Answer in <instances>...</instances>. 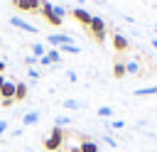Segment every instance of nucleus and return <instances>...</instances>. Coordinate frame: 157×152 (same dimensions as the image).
<instances>
[{
  "mask_svg": "<svg viewBox=\"0 0 157 152\" xmlns=\"http://www.w3.org/2000/svg\"><path fill=\"white\" fill-rule=\"evenodd\" d=\"M86 32H88L98 44H103V42H105V20L98 17V15H93V17H91V25H88Z\"/></svg>",
  "mask_w": 157,
  "mask_h": 152,
  "instance_id": "f03ea898",
  "label": "nucleus"
},
{
  "mask_svg": "<svg viewBox=\"0 0 157 152\" xmlns=\"http://www.w3.org/2000/svg\"><path fill=\"white\" fill-rule=\"evenodd\" d=\"M27 74H29V78H34V81H37V78L42 76V71H39V69H34V66H32V69H29Z\"/></svg>",
  "mask_w": 157,
  "mask_h": 152,
  "instance_id": "412c9836",
  "label": "nucleus"
},
{
  "mask_svg": "<svg viewBox=\"0 0 157 152\" xmlns=\"http://www.w3.org/2000/svg\"><path fill=\"white\" fill-rule=\"evenodd\" d=\"M78 147H81V152H98V142L96 140H83Z\"/></svg>",
  "mask_w": 157,
  "mask_h": 152,
  "instance_id": "f8f14e48",
  "label": "nucleus"
},
{
  "mask_svg": "<svg viewBox=\"0 0 157 152\" xmlns=\"http://www.w3.org/2000/svg\"><path fill=\"white\" fill-rule=\"evenodd\" d=\"M61 105H64V108H69V110H78V108H81V103H78V101H74V98H69V101H64Z\"/></svg>",
  "mask_w": 157,
  "mask_h": 152,
  "instance_id": "f3484780",
  "label": "nucleus"
},
{
  "mask_svg": "<svg viewBox=\"0 0 157 152\" xmlns=\"http://www.w3.org/2000/svg\"><path fill=\"white\" fill-rule=\"evenodd\" d=\"M59 51H61V54H78L81 49H78L76 44H64V47H59Z\"/></svg>",
  "mask_w": 157,
  "mask_h": 152,
  "instance_id": "dca6fc26",
  "label": "nucleus"
},
{
  "mask_svg": "<svg viewBox=\"0 0 157 152\" xmlns=\"http://www.w3.org/2000/svg\"><path fill=\"white\" fill-rule=\"evenodd\" d=\"M69 152H81V147H69Z\"/></svg>",
  "mask_w": 157,
  "mask_h": 152,
  "instance_id": "bb28decb",
  "label": "nucleus"
},
{
  "mask_svg": "<svg viewBox=\"0 0 157 152\" xmlns=\"http://www.w3.org/2000/svg\"><path fill=\"white\" fill-rule=\"evenodd\" d=\"M152 47H155V49H157V39H152Z\"/></svg>",
  "mask_w": 157,
  "mask_h": 152,
  "instance_id": "c85d7f7f",
  "label": "nucleus"
},
{
  "mask_svg": "<svg viewBox=\"0 0 157 152\" xmlns=\"http://www.w3.org/2000/svg\"><path fill=\"white\" fill-rule=\"evenodd\" d=\"M2 83H5V74H0V88H2Z\"/></svg>",
  "mask_w": 157,
  "mask_h": 152,
  "instance_id": "cd10ccee",
  "label": "nucleus"
},
{
  "mask_svg": "<svg viewBox=\"0 0 157 152\" xmlns=\"http://www.w3.org/2000/svg\"><path fill=\"white\" fill-rule=\"evenodd\" d=\"M69 123H71V120H69L66 115H59V118H56V127H64V125H69Z\"/></svg>",
  "mask_w": 157,
  "mask_h": 152,
  "instance_id": "aec40b11",
  "label": "nucleus"
},
{
  "mask_svg": "<svg viewBox=\"0 0 157 152\" xmlns=\"http://www.w3.org/2000/svg\"><path fill=\"white\" fill-rule=\"evenodd\" d=\"M125 74H140V64L137 61H125Z\"/></svg>",
  "mask_w": 157,
  "mask_h": 152,
  "instance_id": "2eb2a0df",
  "label": "nucleus"
},
{
  "mask_svg": "<svg viewBox=\"0 0 157 152\" xmlns=\"http://www.w3.org/2000/svg\"><path fill=\"white\" fill-rule=\"evenodd\" d=\"M71 17H74L81 27H86V29H88V25H91V17H93V15H91L88 10H83V7H74V10H71Z\"/></svg>",
  "mask_w": 157,
  "mask_h": 152,
  "instance_id": "20e7f679",
  "label": "nucleus"
},
{
  "mask_svg": "<svg viewBox=\"0 0 157 152\" xmlns=\"http://www.w3.org/2000/svg\"><path fill=\"white\" fill-rule=\"evenodd\" d=\"M113 76H115V78H123V76H128V74H125V61H120V59H118V61L113 64Z\"/></svg>",
  "mask_w": 157,
  "mask_h": 152,
  "instance_id": "9b49d317",
  "label": "nucleus"
},
{
  "mask_svg": "<svg viewBox=\"0 0 157 152\" xmlns=\"http://www.w3.org/2000/svg\"><path fill=\"white\" fill-rule=\"evenodd\" d=\"M10 25H12V27H17V29H22V32L37 34V27H34V25H29L27 20H22V17H10Z\"/></svg>",
  "mask_w": 157,
  "mask_h": 152,
  "instance_id": "0eeeda50",
  "label": "nucleus"
},
{
  "mask_svg": "<svg viewBox=\"0 0 157 152\" xmlns=\"http://www.w3.org/2000/svg\"><path fill=\"white\" fill-rule=\"evenodd\" d=\"M27 93H29L27 83H25V81H17V83H15V103L25 101V98H27Z\"/></svg>",
  "mask_w": 157,
  "mask_h": 152,
  "instance_id": "1a4fd4ad",
  "label": "nucleus"
},
{
  "mask_svg": "<svg viewBox=\"0 0 157 152\" xmlns=\"http://www.w3.org/2000/svg\"><path fill=\"white\" fill-rule=\"evenodd\" d=\"M64 140H66V130L54 125V127L49 130L47 140H44V150H47V152H59V150H61V145H64Z\"/></svg>",
  "mask_w": 157,
  "mask_h": 152,
  "instance_id": "f257e3e1",
  "label": "nucleus"
},
{
  "mask_svg": "<svg viewBox=\"0 0 157 152\" xmlns=\"http://www.w3.org/2000/svg\"><path fill=\"white\" fill-rule=\"evenodd\" d=\"M39 15L52 25V27H59V25H64V17H59L56 12H54V2H49V0H42V7H39Z\"/></svg>",
  "mask_w": 157,
  "mask_h": 152,
  "instance_id": "7ed1b4c3",
  "label": "nucleus"
},
{
  "mask_svg": "<svg viewBox=\"0 0 157 152\" xmlns=\"http://www.w3.org/2000/svg\"><path fill=\"white\" fill-rule=\"evenodd\" d=\"M32 54H34L37 59H42V56L47 54V47H44L42 42H34V44H32Z\"/></svg>",
  "mask_w": 157,
  "mask_h": 152,
  "instance_id": "ddd939ff",
  "label": "nucleus"
},
{
  "mask_svg": "<svg viewBox=\"0 0 157 152\" xmlns=\"http://www.w3.org/2000/svg\"><path fill=\"white\" fill-rule=\"evenodd\" d=\"M5 130H7V120H0V137L5 135Z\"/></svg>",
  "mask_w": 157,
  "mask_h": 152,
  "instance_id": "5701e85b",
  "label": "nucleus"
},
{
  "mask_svg": "<svg viewBox=\"0 0 157 152\" xmlns=\"http://www.w3.org/2000/svg\"><path fill=\"white\" fill-rule=\"evenodd\" d=\"M25 64H27V66L32 69V66H37V64H39V59H37L34 54H29V56H25Z\"/></svg>",
  "mask_w": 157,
  "mask_h": 152,
  "instance_id": "6ab92c4d",
  "label": "nucleus"
},
{
  "mask_svg": "<svg viewBox=\"0 0 157 152\" xmlns=\"http://www.w3.org/2000/svg\"><path fill=\"white\" fill-rule=\"evenodd\" d=\"M135 96H157V86H145V88H137L135 91Z\"/></svg>",
  "mask_w": 157,
  "mask_h": 152,
  "instance_id": "4468645a",
  "label": "nucleus"
},
{
  "mask_svg": "<svg viewBox=\"0 0 157 152\" xmlns=\"http://www.w3.org/2000/svg\"><path fill=\"white\" fill-rule=\"evenodd\" d=\"M113 49L123 54V51H128V49H130V42H128L120 32H115V34H113Z\"/></svg>",
  "mask_w": 157,
  "mask_h": 152,
  "instance_id": "6e6552de",
  "label": "nucleus"
},
{
  "mask_svg": "<svg viewBox=\"0 0 157 152\" xmlns=\"http://www.w3.org/2000/svg\"><path fill=\"white\" fill-rule=\"evenodd\" d=\"M47 42H49L54 49H59V47H64V44H74L71 34H49V37H47Z\"/></svg>",
  "mask_w": 157,
  "mask_h": 152,
  "instance_id": "423d86ee",
  "label": "nucleus"
},
{
  "mask_svg": "<svg viewBox=\"0 0 157 152\" xmlns=\"http://www.w3.org/2000/svg\"><path fill=\"white\" fill-rule=\"evenodd\" d=\"M110 115H113V108L110 105H101L98 108V118H110Z\"/></svg>",
  "mask_w": 157,
  "mask_h": 152,
  "instance_id": "a211bd4d",
  "label": "nucleus"
},
{
  "mask_svg": "<svg viewBox=\"0 0 157 152\" xmlns=\"http://www.w3.org/2000/svg\"><path fill=\"white\" fill-rule=\"evenodd\" d=\"M37 123H39V113L37 110H29V113L22 115V125H37Z\"/></svg>",
  "mask_w": 157,
  "mask_h": 152,
  "instance_id": "9d476101",
  "label": "nucleus"
},
{
  "mask_svg": "<svg viewBox=\"0 0 157 152\" xmlns=\"http://www.w3.org/2000/svg\"><path fill=\"white\" fill-rule=\"evenodd\" d=\"M103 140H105V142H108V147H115V145H118V142H115V140H113V137H108V135H105V137H103Z\"/></svg>",
  "mask_w": 157,
  "mask_h": 152,
  "instance_id": "393cba45",
  "label": "nucleus"
},
{
  "mask_svg": "<svg viewBox=\"0 0 157 152\" xmlns=\"http://www.w3.org/2000/svg\"><path fill=\"white\" fill-rule=\"evenodd\" d=\"M5 69H7V61H0V74H5Z\"/></svg>",
  "mask_w": 157,
  "mask_h": 152,
  "instance_id": "a878e982",
  "label": "nucleus"
},
{
  "mask_svg": "<svg viewBox=\"0 0 157 152\" xmlns=\"http://www.w3.org/2000/svg\"><path fill=\"white\" fill-rule=\"evenodd\" d=\"M66 78H69V81H71V83H74V81H76V78H78V76H76V74H74V71H66Z\"/></svg>",
  "mask_w": 157,
  "mask_h": 152,
  "instance_id": "b1692460",
  "label": "nucleus"
},
{
  "mask_svg": "<svg viewBox=\"0 0 157 152\" xmlns=\"http://www.w3.org/2000/svg\"><path fill=\"white\" fill-rule=\"evenodd\" d=\"M61 61V51L59 49H47V54L39 59V66H54Z\"/></svg>",
  "mask_w": 157,
  "mask_h": 152,
  "instance_id": "39448f33",
  "label": "nucleus"
},
{
  "mask_svg": "<svg viewBox=\"0 0 157 152\" xmlns=\"http://www.w3.org/2000/svg\"><path fill=\"white\" fill-rule=\"evenodd\" d=\"M110 127H113V130H123V127H125V123H123V120H113V123H110Z\"/></svg>",
  "mask_w": 157,
  "mask_h": 152,
  "instance_id": "4be33fe9",
  "label": "nucleus"
}]
</instances>
